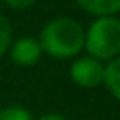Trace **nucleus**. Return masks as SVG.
<instances>
[{"label":"nucleus","mask_w":120,"mask_h":120,"mask_svg":"<svg viewBox=\"0 0 120 120\" xmlns=\"http://www.w3.org/2000/svg\"><path fill=\"white\" fill-rule=\"evenodd\" d=\"M41 54H43V51L39 47V41L36 38H30V36H22V38L11 41V45H9L11 60L22 68H30V66L38 64Z\"/></svg>","instance_id":"nucleus-4"},{"label":"nucleus","mask_w":120,"mask_h":120,"mask_svg":"<svg viewBox=\"0 0 120 120\" xmlns=\"http://www.w3.org/2000/svg\"><path fill=\"white\" fill-rule=\"evenodd\" d=\"M38 41L52 58H73L84 49V28L71 17H56L41 28Z\"/></svg>","instance_id":"nucleus-1"},{"label":"nucleus","mask_w":120,"mask_h":120,"mask_svg":"<svg viewBox=\"0 0 120 120\" xmlns=\"http://www.w3.org/2000/svg\"><path fill=\"white\" fill-rule=\"evenodd\" d=\"M84 49L99 62L120 56V21L114 15L98 17L84 32Z\"/></svg>","instance_id":"nucleus-2"},{"label":"nucleus","mask_w":120,"mask_h":120,"mask_svg":"<svg viewBox=\"0 0 120 120\" xmlns=\"http://www.w3.org/2000/svg\"><path fill=\"white\" fill-rule=\"evenodd\" d=\"M0 120H34V118L28 109L19 107V105H11V107H6L0 111Z\"/></svg>","instance_id":"nucleus-8"},{"label":"nucleus","mask_w":120,"mask_h":120,"mask_svg":"<svg viewBox=\"0 0 120 120\" xmlns=\"http://www.w3.org/2000/svg\"><path fill=\"white\" fill-rule=\"evenodd\" d=\"M103 75H105V66L92 58V56H82L77 58L71 66H69V77L75 84L82 86V88H96L103 82Z\"/></svg>","instance_id":"nucleus-3"},{"label":"nucleus","mask_w":120,"mask_h":120,"mask_svg":"<svg viewBox=\"0 0 120 120\" xmlns=\"http://www.w3.org/2000/svg\"><path fill=\"white\" fill-rule=\"evenodd\" d=\"M86 13L96 17H109L120 11V0H75Z\"/></svg>","instance_id":"nucleus-5"},{"label":"nucleus","mask_w":120,"mask_h":120,"mask_svg":"<svg viewBox=\"0 0 120 120\" xmlns=\"http://www.w3.org/2000/svg\"><path fill=\"white\" fill-rule=\"evenodd\" d=\"M39 120H69V118L60 114V112H49V114H43Z\"/></svg>","instance_id":"nucleus-10"},{"label":"nucleus","mask_w":120,"mask_h":120,"mask_svg":"<svg viewBox=\"0 0 120 120\" xmlns=\"http://www.w3.org/2000/svg\"><path fill=\"white\" fill-rule=\"evenodd\" d=\"M103 82L109 88L111 96L120 101V56L109 60V64L105 66V75H103Z\"/></svg>","instance_id":"nucleus-6"},{"label":"nucleus","mask_w":120,"mask_h":120,"mask_svg":"<svg viewBox=\"0 0 120 120\" xmlns=\"http://www.w3.org/2000/svg\"><path fill=\"white\" fill-rule=\"evenodd\" d=\"M13 41V30H11V22L6 15L0 13V56L6 54L9 51V45Z\"/></svg>","instance_id":"nucleus-7"},{"label":"nucleus","mask_w":120,"mask_h":120,"mask_svg":"<svg viewBox=\"0 0 120 120\" xmlns=\"http://www.w3.org/2000/svg\"><path fill=\"white\" fill-rule=\"evenodd\" d=\"M34 2H36V0H4V4H8V6L13 8V9H26V8H30Z\"/></svg>","instance_id":"nucleus-9"}]
</instances>
